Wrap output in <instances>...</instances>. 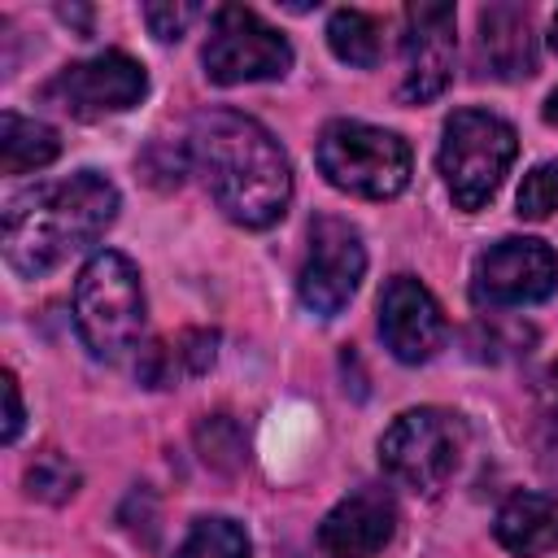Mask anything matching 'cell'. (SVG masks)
<instances>
[{
    "instance_id": "cell-1",
    "label": "cell",
    "mask_w": 558,
    "mask_h": 558,
    "mask_svg": "<svg viewBox=\"0 0 558 558\" xmlns=\"http://www.w3.org/2000/svg\"><path fill=\"white\" fill-rule=\"evenodd\" d=\"M187 153L231 222L270 227L283 218L292 201V166L257 118L240 109H205L192 118Z\"/></svg>"
},
{
    "instance_id": "cell-14",
    "label": "cell",
    "mask_w": 558,
    "mask_h": 558,
    "mask_svg": "<svg viewBox=\"0 0 558 558\" xmlns=\"http://www.w3.org/2000/svg\"><path fill=\"white\" fill-rule=\"evenodd\" d=\"M480 74L488 78H527L536 74V35H532V13L523 4H488L480 9Z\"/></svg>"
},
{
    "instance_id": "cell-2",
    "label": "cell",
    "mask_w": 558,
    "mask_h": 558,
    "mask_svg": "<svg viewBox=\"0 0 558 558\" xmlns=\"http://www.w3.org/2000/svg\"><path fill=\"white\" fill-rule=\"evenodd\" d=\"M113 218L118 187L96 170H78L61 183H35L4 205V262L22 279H44L65 257L96 244Z\"/></svg>"
},
{
    "instance_id": "cell-5",
    "label": "cell",
    "mask_w": 558,
    "mask_h": 558,
    "mask_svg": "<svg viewBox=\"0 0 558 558\" xmlns=\"http://www.w3.org/2000/svg\"><path fill=\"white\" fill-rule=\"evenodd\" d=\"M514 153H519V135L506 118H497L488 109L449 113L436 166H440V179H445L453 205L466 214L484 209L497 196L501 179L510 174Z\"/></svg>"
},
{
    "instance_id": "cell-26",
    "label": "cell",
    "mask_w": 558,
    "mask_h": 558,
    "mask_svg": "<svg viewBox=\"0 0 558 558\" xmlns=\"http://www.w3.org/2000/svg\"><path fill=\"white\" fill-rule=\"evenodd\" d=\"M545 122H549V126H558V87L545 96Z\"/></svg>"
},
{
    "instance_id": "cell-8",
    "label": "cell",
    "mask_w": 558,
    "mask_h": 558,
    "mask_svg": "<svg viewBox=\"0 0 558 558\" xmlns=\"http://www.w3.org/2000/svg\"><path fill=\"white\" fill-rule=\"evenodd\" d=\"M362 270H366V248H362L357 227L336 218V214L314 218L310 222V248H305V262L296 275L301 305L318 318H336L353 301Z\"/></svg>"
},
{
    "instance_id": "cell-19",
    "label": "cell",
    "mask_w": 558,
    "mask_h": 558,
    "mask_svg": "<svg viewBox=\"0 0 558 558\" xmlns=\"http://www.w3.org/2000/svg\"><path fill=\"white\" fill-rule=\"evenodd\" d=\"M174 558H248V532L235 519H196Z\"/></svg>"
},
{
    "instance_id": "cell-4",
    "label": "cell",
    "mask_w": 558,
    "mask_h": 558,
    "mask_svg": "<svg viewBox=\"0 0 558 558\" xmlns=\"http://www.w3.org/2000/svg\"><path fill=\"white\" fill-rule=\"evenodd\" d=\"M74 327L96 357H122L144 331V283L126 253L100 248L74 283Z\"/></svg>"
},
{
    "instance_id": "cell-10",
    "label": "cell",
    "mask_w": 558,
    "mask_h": 558,
    "mask_svg": "<svg viewBox=\"0 0 558 558\" xmlns=\"http://www.w3.org/2000/svg\"><path fill=\"white\" fill-rule=\"evenodd\" d=\"M554 288H558V253L545 240L506 235L475 262L471 301L480 310H510V305H536Z\"/></svg>"
},
{
    "instance_id": "cell-7",
    "label": "cell",
    "mask_w": 558,
    "mask_h": 558,
    "mask_svg": "<svg viewBox=\"0 0 558 558\" xmlns=\"http://www.w3.org/2000/svg\"><path fill=\"white\" fill-rule=\"evenodd\" d=\"M205 78L218 87H235V83H262V78H283L292 65V48L288 39L262 22L253 9L244 4H222L209 22V39H205Z\"/></svg>"
},
{
    "instance_id": "cell-3",
    "label": "cell",
    "mask_w": 558,
    "mask_h": 558,
    "mask_svg": "<svg viewBox=\"0 0 558 558\" xmlns=\"http://www.w3.org/2000/svg\"><path fill=\"white\" fill-rule=\"evenodd\" d=\"M318 170L331 187L349 192V196H366V201H392L397 192H405L414 157L410 144L397 131L357 122V118H336L318 131Z\"/></svg>"
},
{
    "instance_id": "cell-16",
    "label": "cell",
    "mask_w": 558,
    "mask_h": 558,
    "mask_svg": "<svg viewBox=\"0 0 558 558\" xmlns=\"http://www.w3.org/2000/svg\"><path fill=\"white\" fill-rule=\"evenodd\" d=\"M214 353H218V331H205V327H187L179 331L174 340H157L140 353V379L148 388H166V384H179V379H192V375H205L214 366Z\"/></svg>"
},
{
    "instance_id": "cell-25",
    "label": "cell",
    "mask_w": 558,
    "mask_h": 558,
    "mask_svg": "<svg viewBox=\"0 0 558 558\" xmlns=\"http://www.w3.org/2000/svg\"><path fill=\"white\" fill-rule=\"evenodd\" d=\"M536 392H541V405H545V410L558 418V362H554V366L541 375V388H536Z\"/></svg>"
},
{
    "instance_id": "cell-24",
    "label": "cell",
    "mask_w": 558,
    "mask_h": 558,
    "mask_svg": "<svg viewBox=\"0 0 558 558\" xmlns=\"http://www.w3.org/2000/svg\"><path fill=\"white\" fill-rule=\"evenodd\" d=\"M0 392H4V427H0V440L4 445H13L17 440V432H22V392H17V379H13V371H4V379H0Z\"/></svg>"
},
{
    "instance_id": "cell-20",
    "label": "cell",
    "mask_w": 558,
    "mask_h": 558,
    "mask_svg": "<svg viewBox=\"0 0 558 558\" xmlns=\"http://www.w3.org/2000/svg\"><path fill=\"white\" fill-rule=\"evenodd\" d=\"M196 445H201V458L218 471H235L244 462V436L227 414H209L196 427Z\"/></svg>"
},
{
    "instance_id": "cell-18",
    "label": "cell",
    "mask_w": 558,
    "mask_h": 558,
    "mask_svg": "<svg viewBox=\"0 0 558 558\" xmlns=\"http://www.w3.org/2000/svg\"><path fill=\"white\" fill-rule=\"evenodd\" d=\"M327 44L344 65L371 70L379 61V22L362 9H336L327 22Z\"/></svg>"
},
{
    "instance_id": "cell-11",
    "label": "cell",
    "mask_w": 558,
    "mask_h": 558,
    "mask_svg": "<svg viewBox=\"0 0 558 558\" xmlns=\"http://www.w3.org/2000/svg\"><path fill=\"white\" fill-rule=\"evenodd\" d=\"M453 4H410L401 35V100L423 105L436 100L453 83Z\"/></svg>"
},
{
    "instance_id": "cell-17",
    "label": "cell",
    "mask_w": 558,
    "mask_h": 558,
    "mask_svg": "<svg viewBox=\"0 0 558 558\" xmlns=\"http://www.w3.org/2000/svg\"><path fill=\"white\" fill-rule=\"evenodd\" d=\"M61 153V140L48 122L22 118V113H0V170L4 174H31L44 170Z\"/></svg>"
},
{
    "instance_id": "cell-13",
    "label": "cell",
    "mask_w": 558,
    "mask_h": 558,
    "mask_svg": "<svg viewBox=\"0 0 558 558\" xmlns=\"http://www.w3.org/2000/svg\"><path fill=\"white\" fill-rule=\"evenodd\" d=\"M397 532V506L388 488L362 484L349 497H340L323 523H318V545L327 558H375Z\"/></svg>"
},
{
    "instance_id": "cell-27",
    "label": "cell",
    "mask_w": 558,
    "mask_h": 558,
    "mask_svg": "<svg viewBox=\"0 0 558 558\" xmlns=\"http://www.w3.org/2000/svg\"><path fill=\"white\" fill-rule=\"evenodd\" d=\"M549 48L558 52V9H554V22H549Z\"/></svg>"
},
{
    "instance_id": "cell-12",
    "label": "cell",
    "mask_w": 558,
    "mask_h": 558,
    "mask_svg": "<svg viewBox=\"0 0 558 558\" xmlns=\"http://www.w3.org/2000/svg\"><path fill=\"white\" fill-rule=\"evenodd\" d=\"M379 336L397 362H427L445 349L449 323L440 301L414 275H392L379 292Z\"/></svg>"
},
{
    "instance_id": "cell-6",
    "label": "cell",
    "mask_w": 558,
    "mask_h": 558,
    "mask_svg": "<svg viewBox=\"0 0 558 558\" xmlns=\"http://www.w3.org/2000/svg\"><path fill=\"white\" fill-rule=\"evenodd\" d=\"M466 445V427L458 414L418 405L392 418V427L379 436V462L384 471L410 488V493H436L458 471Z\"/></svg>"
},
{
    "instance_id": "cell-21",
    "label": "cell",
    "mask_w": 558,
    "mask_h": 558,
    "mask_svg": "<svg viewBox=\"0 0 558 558\" xmlns=\"http://www.w3.org/2000/svg\"><path fill=\"white\" fill-rule=\"evenodd\" d=\"M26 488H31V497H39V501H65V497L78 488V471H74L61 453H39V458L26 466Z\"/></svg>"
},
{
    "instance_id": "cell-23",
    "label": "cell",
    "mask_w": 558,
    "mask_h": 558,
    "mask_svg": "<svg viewBox=\"0 0 558 558\" xmlns=\"http://www.w3.org/2000/svg\"><path fill=\"white\" fill-rule=\"evenodd\" d=\"M196 17H201L196 4H144V22H148V31H153L161 44L179 39Z\"/></svg>"
},
{
    "instance_id": "cell-9",
    "label": "cell",
    "mask_w": 558,
    "mask_h": 558,
    "mask_svg": "<svg viewBox=\"0 0 558 558\" xmlns=\"http://www.w3.org/2000/svg\"><path fill=\"white\" fill-rule=\"evenodd\" d=\"M148 92V74L135 57L109 48L96 52L87 61H74L65 70H57L44 87V100L57 105L61 113L78 118V122H96L109 113H126L131 105H140Z\"/></svg>"
},
{
    "instance_id": "cell-15",
    "label": "cell",
    "mask_w": 558,
    "mask_h": 558,
    "mask_svg": "<svg viewBox=\"0 0 558 558\" xmlns=\"http://www.w3.org/2000/svg\"><path fill=\"white\" fill-rule=\"evenodd\" d=\"M493 532L519 558H536V554L558 549V497H541V493L506 497Z\"/></svg>"
},
{
    "instance_id": "cell-22",
    "label": "cell",
    "mask_w": 558,
    "mask_h": 558,
    "mask_svg": "<svg viewBox=\"0 0 558 558\" xmlns=\"http://www.w3.org/2000/svg\"><path fill=\"white\" fill-rule=\"evenodd\" d=\"M558 209V161H541L536 170L523 174L519 183V218H549Z\"/></svg>"
}]
</instances>
